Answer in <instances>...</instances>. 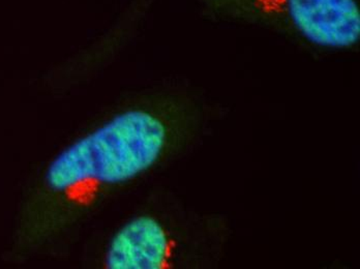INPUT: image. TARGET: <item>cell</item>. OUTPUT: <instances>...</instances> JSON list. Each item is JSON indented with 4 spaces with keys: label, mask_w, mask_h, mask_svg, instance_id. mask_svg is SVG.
I'll use <instances>...</instances> for the list:
<instances>
[{
    "label": "cell",
    "mask_w": 360,
    "mask_h": 269,
    "mask_svg": "<svg viewBox=\"0 0 360 269\" xmlns=\"http://www.w3.org/2000/svg\"><path fill=\"white\" fill-rule=\"evenodd\" d=\"M164 122L148 111L129 110L63 150L46 181L55 192L86 183H120L150 168L166 143Z\"/></svg>",
    "instance_id": "1"
},
{
    "label": "cell",
    "mask_w": 360,
    "mask_h": 269,
    "mask_svg": "<svg viewBox=\"0 0 360 269\" xmlns=\"http://www.w3.org/2000/svg\"><path fill=\"white\" fill-rule=\"evenodd\" d=\"M208 17L291 32L326 49H349L360 39L357 0H201Z\"/></svg>",
    "instance_id": "2"
},
{
    "label": "cell",
    "mask_w": 360,
    "mask_h": 269,
    "mask_svg": "<svg viewBox=\"0 0 360 269\" xmlns=\"http://www.w3.org/2000/svg\"><path fill=\"white\" fill-rule=\"evenodd\" d=\"M170 242L159 222L140 216L112 240L106 258L110 269H160L167 264Z\"/></svg>",
    "instance_id": "3"
}]
</instances>
